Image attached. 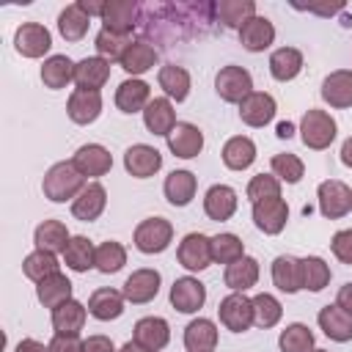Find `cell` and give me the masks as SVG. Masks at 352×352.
Instances as JSON below:
<instances>
[{
	"instance_id": "cell-22",
	"label": "cell",
	"mask_w": 352,
	"mask_h": 352,
	"mask_svg": "<svg viewBox=\"0 0 352 352\" xmlns=\"http://www.w3.org/2000/svg\"><path fill=\"white\" fill-rule=\"evenodd\" d=\"M322 99L336 107L346 110L352 107V69H336L322 80Z\"/></svg>"
},
{
	"instance_id": "cell-30",
	"label": "cell",
	"mask_w": 352,
	"mask_h": 352,
	"mask_svg": "<svg viewBox=\"0 0 352 352\" xmlns=\"http://www.w3.org/2000/svg\"><path fill=\"white\" fill-rule=\"evenodd\" d=\"M195 190H198V179L190 170H170L162 184V192L170 206H187L195 198Z\"/></svg>"
},
{
	"instance_id": "cell-15",
	"label": "cell",
	"mask_w": 352,
	"mask_h": 352,
	"mask_svg": "<svg viewBox=\"0 0 352 352\" xmlns=\"http://www.w3.org/2000/svg\"><path fill=\"white\" fill-rule=\"evenodd\" d=\"M124 168L135 179H148L162 168V154L148 143H135L124 151Z\"/></svg>"
},
{
	"instance_id": "cell-9",
	"label": "cell",
	"mask_w": 352,
	"mask_h": 352,
	"mask_svg": "<svg viewBox=\"0 0 352 352\" xmlns=\"http://www.w3.org/2000/svg\"><path fill=\"white\" fill-rule=\"evenodd\" d=\"M52 47V36L44 25L38 22H22L14 30V50L22 58H44Z\"/></svg>"
},
{
	"instance_id": "cell-34",
	"label": "cell",
	"mask_w": 352,
	"mask_h": 352,
	"mask_svg": "<svg viewBox=\"0 0 352 352\" xmlns=\"http://www.w3.org/2000/svg\"><path fill=\"white\" fill-rule=\"evenodd\" d=\"M220 157H223V165H226V168H231V170H245V168H250V165L256 162V143H253V138H248V135H234V138L226 140Z\"/></svg>"
},
{
	"instance_id": "cell-39",
	"label": "cell",
	"mask_w": 352,
	"mask_h": 352,
	"mask_svg": "<svg viewBox=\"0 0 352 352\" xmlns=\"http://www.w3.org/2000/svg\"><path fill=\"white\" fill-rule=\"evenodd\" d=\"M36 297H38V302L44 308L52 311L60 302L72 300V280L63 272H55V275H50V278H44V280L36 283Z\"/></svg>"
},
{
	"instance_id": "cell-17",
	"label": "cell",
	"mask_w": 352,
	"mask_h": 352,
	"mask_svg": "<svg viewBox=\"0 0 352 352\" xmlns=\"http://www.w3.org/2000/svg\"><path fill=\"white\" fill-rule=\"evenodd\" d=\"M102 113V91H82V88H74L69 102H66V116L69 121L85 126V124H94Z\"/></svg>"
},
{
	"instance_id": "cell-54",
	"label": "cell",
	"mask_w": 352,
	"mask_h": 352,
	"mask_svg": "<svg viewBox=\"0 0 352 352\" xmlns=\"http://www.w3.org/2000/svg\"><path fill=\"white\" fill-rule=\"evenodd\" d=\"M85 352H116V346L107 336H88L85 338Z\"/></svg>"
},
{
	"instance_id": "cell-47",
	"label": "cell",
	"mask_w": 352,
	"mask_h": 352,
	"mask_svg": "<svg viewBox=\"0 0 352 352\" xmlns=\"http://www.w3.org/2000/svg\"><path fill=\"white\" fill-rule=\"evenodd\" d=\"M278 346H280V352H311L314 349V333L308 330V324L292 322L280 330Z\"/></svg>"
},
{
	"instance_id": "cell-7",
	"label": "cell",
	"mask_w": 352,
	"mask_h": 352,
	"mask_svg": "<svg viewBox=\"0 0 352 352\" xmlns=\"http://www.w3.org/2000/svg\"><path fill=\"white\" fill-rule=\"evenodd\" d=\"M217 316H220V324L231 333H245L250 330L253 324V300L245 297L242 292H231L228 297L220 300L217 305Z\"/></svg>"
},
{
	"instance_id": "cell-46",
	"label": "cell",
	"mask_w": 352,
	"mask_h": 352,
	"mask_svg": "<svg viewBox=\"0 0 352 352\" xmlns=\"http://www.w3.org/2000/svg\"><path fill=\"white\" fill-rule=\"evenodd\" d=\"M242 256H245V242H242L236 234L223 231V234H214V236H212V261L228 267V264L239 261Z\"/></svg>"
},
{
	"instance_id": "cell-23",
	"label": "cell",
	"mask_w": 352,
	"mask_h": 352,
	"mask_svg": "<svg viewBox=\"0 0 352 352\" xmlns=\"http://www.w3.org/2000/svg\"><path fill=\"white\" fill-rule=\"evenodd\" d=\"M157 58H160V55H157V47H154L151 41L135 38V41L126 47V52L121 55L118 66H121L129 77H140V74H146L148 69H154Z\"/></svg>"
},
{
	"instance_id": "cell-50",
	"label": "cell",
	"mask_w": 352,
	"mask_h": 352,
	"mask_svg": "<svg viewBox=\"0 0 352 352\" xmlns=\"http://www.w3.org/2000/svg\"><path fill=\"white\" fill-rule=\"evenodd\" d=\"M270 168H272V176H278L280 182H286V184H297L302 176H305V165H302V160L297 157V154H275L272 160H270Z\"/></svg>"
},
{
	"instance_id": "cell-14",
	"label": "cell",
	"mask_w": 352,
	"mask_h": 352,
	"mask_svg": "<svg viewBox=\"0 0 352 352\" xmlns=\"http://www.w3.org/2000/svg\"><path fill=\"white\" fill-rule=\"evenodd\" d=\"M165 140H168L170 154L179 157V160H192L204 148V132L195 124H190V121H179Z\"/></svg>"
},
{
	"instance_id": "cell-1",
	"label": "cell",
	"mask_w": 352,
	"mask_h": 352,
	"mask_svg": "<svg viewBox=\"0 0 352 352\" xmlns=\"http://www.w3.org/2000/svg\"><path fill=\"white\" fill-rule=\"evenodd\" d=\"M85 184H88V182H85V176L77 170V165H74L72 160H66V162H55V165L44 173V179H41V192H44V198L52 201V204H66V201H74Z\"/></svg>"
},
{
	"instance_id": "cell-26",
	"label": "cell",
	"mask_w": 352,
	"mask_h": 352,
	"mask_svg": "<svg viewBox=\"0 0 352 352\" xmlns=\"http://www.w3.org/2000/svg\"><path fill=\"white\" fill-rule=\"evenodd\" d=\"M275 41V25L267 19V16H253L248 19L242 28H239V44L248 50V52H264L270 50Z\"/></svg>"
},
{
	"instance_id": "cell-28",
	"label": "cell",
	"mask_w": 352,
	"mask_h": 352,
	"mask_svg": "<svg viewBox=\"0 0 352 352\" xmlns=\"http://www.w3.org/2000/svg\"><path fill=\"white\" fill-rule=\"evenodd\" d=\"M85 319H88V308L74 297L52 308V330L60 336H80V330L85 327Z\"/></svg>"
},
{
	"instance_id": "cell-36",
	"label": "cell",
	"mask_w": 352,
	"mask_h": 352,
	"mask_svg": "<svg viewBox=\"0 0 352 352\" xmlns=\"http://www.w3.org/2000/svg\"><path fill=\"white\" fill-rule=\"evenodd\" d=\"M69 239H72V234H69L66 223H60V220H44L33 231L36 250H47V253H63Z\"/></svg>"
},
{
	"instance_id": "cell-32",
	"label": "cell",
	"mask_w": 352,
	"mask_h": 352,
	"mask_svg": "<svg viewBox=\"0 0 352 352\" xmlns=\"http://www.w3.org/2000/svg\"><path fill=\"white\" fill-rule=\"evenodd\" d=\"M74 60L69 55H50L41 63V82L50 91H60L69 82H74Z\"/></svg>"
},
{
	"instance_id": "cell-59",
	"label": "cell",
	"mask_w": 352,
	"mask_h": 352,
	"mask_svg": "<svg viewBox=\"0 0 352 352\" xmlns=\"http://www.w3.org/2000/svg\"><path fill=\"white\" fill-rule=\"evenodd\" d=\"M341 162H344L346 168H352V135L341 143Z\"/></svg>"
},
{
	"instance_id": "cell-25",
	"label": "cell",
	"mask_w": 352,
	"mask_h": 352,
	"mask_svg": "<svg viewBox=\"0 0 352 352\" xmlns=\"http://www.w3.org/2000/svg\"><path fill=\"white\" fill-rule=\"evenodd\" d=\"M236 204H239L236 190L228 187V184H212L206 190V195H204V212H206L209 220H217V223L234 217Z\"/></svg>"
},
{
	"instance_id": "cell-52",
	"label": "cell",
	"mask_w": 352,
	"mask_h": 352,
	"mask_svg": "<svg viewBox=\"0 0 352 352\" xmlns=\"http://www.w3.org/2000/svg\"><path fill=\"white\" fill-rule=\"evenodd\" d=\"M330 250L341 264H352V228H341L330 239Z\"/></svg>"
},
{
	"instance_id": "cell-48",
	"label": "cell",
	"mask_w": 352,
	"mask_h": 352,
	"mask_svg": "<svg viewBox=\"0 0 352 352\" xmlns=\"http://www.w3.org/2000/svg\"><path fill=\"white\" fill-rule=\"evenodd\" d=\"M302 261V289L308 292H322L330 283V264L322 256H305Z\"/></svg>"
},
{
	"instance_id": "cell-18",
	"label": "cell",
	"mask_w": 352,
	"mask_h": 352,
	"mask_svg": "<svg viewBox=\"0 0 352 352\" xmlns=\"http://www.w3.org/2000/svg\"><path fill=\"white\" fill-rule=\"evenodd\" d=\"M104 206H107V190H104V184L88 182L80 190V195L72 201V214L77 220H82V223H94L104 212Z\"/></svg>"
},
{
	"instance_id": "cell-29",
	"label": "cell",
	"mask_w": 352,
	"mask_h": 352,
	"mask_svg": "<svg viewBox=\"0 0 352 352\" xmlns=\"http://www.w3.org/2000/svg\"><path fill=\"white\" fill-rule=\"evenodd\" d=\"M124 302H126L124 292L104 286V289H96L88 297V314L99 322H110V319H118L124 314Z\"/></svg>"
},
{
	"instance_id": "cell-31",
	"label": "cell",
	"mask_w": 352,
	"mask_h": 352,
	"mask_svg": "<svg viewBox=\"0 0 352 352\" xmlns=\"http://www.w3.org/2000/svg\"><path fill=\"white\" fill-rule=\"evenodd\" d=\"M272 283L286 294H297L302 289V261L289 253L278 256L272 261Z\"/></svg>"
},
{
	"instance_id": "cell-44",
	"label": "cell",
	"mask_w": 352,
	"mask_h": 352,
	"mask_svg": "<svg viewBox=\"0 0 352 352\" xmlns=\"http://www.w3.org/2000/svg\"><path fill=\"white\" fill-rule=\"evenodd\" d=\"M280 316H283V305H280V300L275 294L258 292L253 297V324L267 330V327H275L280 322Z\"/></svg>"
},
{
	"instance_id": "cell-41",
	"label": "cell",
	"mask_w": 352,
	"mask_h": 352,
	"mask_svg": "<svg viewBox=\"0 0 352 352\" xmlns=\"http://www.w3.org/2000/svg\"><path fill=\"white\" fill-rule=\"evenodd\" d=\"M88 25H91V16L80 8V3H69L58 14V30L66 41H80L88 33Z\"/></svg>"
},
{
	"instance_id": "cell-55",
	"label": "cell",
	"mask_w": 352,
	"mask_h": 352,
	"mask_svg": "<svg viewBox=\"0 0 352 352\" xmlns=\"http://www.w3.org/2000/svg\"><path fill=\"white\" fill-rule=\"evenodd\" d=\"M336 305H341L346 314H352V280L344 283V286L338 289V294H336Z\"/></svg>"
},
{
	"instance_id": "cell-21",
	"label": "cell",
	"mask_w": 352,
	"mask_h": 352,
	"mask_svg": "<svg viewBox=\"0 0 352 352\" xmlns=\"http://www.w3.org/2000/svg\"><path fill=\"white\" fill-rule=\"evenodd\" d=\"M316 322H319L322 333H324L330 341H336V344H346V341H352V314H346L341 305L333 302V305L319 308Z\"/></svg>"
},
{
	"instance_id": "cell-45",
	"label": "cell",
	"mask_w": 352,
	"mask_h": 352,
	"mask_svg": "<svg viewBox=\"0 0 352 352\" xmlns=\"http://www.w3.org/2000/svg\"><path fill=\"white\" fill-rule=\"evenodd\" d=\"M132 41H135L132 36H121V33H113V30L102 28V30L96 33V38H94V47H96V55H99V58H104V60H110V63H118L121 55L126 52V47H129Z\"/></svg>"
},
{
	"instance_id": "cell-6",
	"label": "cell",
	"mask_w": 352,
	"mask_h": 352,
	"mask_svg": "<svg viewBox=\"0 0 352 352\" xmlns=\"http://www.w3.org/2000/svg\"><path fill=\"white\" fill-rule=\"evenodd\" d=\"M176 258L184 270L190 272H201L212 264V236L201 234V231H190L182 236L179 248H176Z\"/></svg>"
},
{
	"instance_id": "cell-57",
	"label": "cell",
	"mask_w": 352,
	"mask_h": 352,
	"mask_svg": "<svg viewBox=\"0 0 352 352\" xmlns=\"http://www.w3.org/2000/svg\"><path fill=\"white\" fill-rule=\"evenodd\" d=\"M16 352H50V344H41L36 338H22L16 344Z\"/></svg>"
},
{
	"instance_id": "cell-20",
	"label": "cell",
	"mask_w": 352,
	"mask_h": 352,
	"mask_svg": "<svg viewBox=\"0 0 352 352\" xmlns=\"http://www.w3.org/2000/svg\"><path fill=\"white\" fill-rule=\"evenodd\" d=\"M132 341H138L151 352H160L170 341V324L162 316H143L132 327Z\"/></svg>"
},
{
	"instance_id": "cell-3",
	"label": "cell",
	"mask_w": 352,
	"mask_h": 352,
	"mask_svg": "<svg viewBox=\"0 0 352 352\" xmlns=\"http://www.w3.org/2000/svg\"><path fill=\"white\" fill-rule=\"evenodd\" d=\"M132 242L140 253L146 256H154V253H162L168 250V245L173 242V226L170 220L165 217H146L135 226V234H132Z\"/></svg>"
},
{
	"instance_id": "cell-40",
	"label": "cell",
	"mask_w": 352,
	"mask_h": 352,
	"mask_svg": "<svg viewBox=\"0 0 352 352\" xmlns=\"http://www.w3.org/2000/svg\"><path fill=\"white\" fill-rule=\"evenodd\" d=\"M63 264L74 272H88L96 267V248L88 236H72L66 250H63Z\"/></svg>"
},
{
	"instance_id": "cell-37",
	"label": "cell",
	"mask_w": 352,
	"mask_h": 352,
	"mask_svg": "<svg viewBox=\"0 0 352 352\" xmlns=\"http://www.w3.org/2000/svg\"><path fill=\"white\" fill-rule=\"evenodd\" d=\"M223 283L231 289V292H248L258 283V261L253 256H242L239 261L228 264L226 272H223Z\"/></svg>"
},
{
	"instance_id": "cell-8",
	"label": "cell",
	"mask_w": 352,
	"mask_h": 352,
	"mask_svg": "<svg viewBox=\"0 0 352 352\" xmlns=\"http://www.w3.org/2000/svg\"><path fill=\"white\" fill-rule=\"evenodd\" d=\"M140 3L135 0H107L104 14H102V28L121 33V36H132V30L140 25Z\"/></svg>"
},
{
	"instance_id": "cell-5",
	"label": "cell",
	"mask_w": 352,
	"mask_h": 352,
	"mask_svg": "<svg viewBox=\"0 0 352 352\" xmlns=\"http://www.w3.org/2000/svg\"><path fill=\"white\" fill-rule=\"evenodd\" d=\"M319 198V212L327 220H341L344 214L352 212V190L341 179H327L316 187Z\"/></svg>"
},
{
	"instance_id": "cell-49",
	"label": "cell",
	"mask_w": 352,
	"mask_h": 352,
	"mask_svg": "<svg viewBox=\"0 0 352 352\" xmlns=\"http://www.w3.org/2000/svg\"><path fill=\"white\" fill-rule=\"evenodd\" d=\"M126 264V248L116 239H107L96 248V270L102 275H113Z\"/></svg>"
},
{
	"instance_id": "cell-42",
	"label": "cell",
	"mask_w": 352,
	"mask_h": 352,
	"mask_svg": "<svg viewBox=\"0 0 352 352\" xmlns=\"http://www.w3.org/2000/svg\"><path fill=\"white\" fill-rule=\"evenodd\" d=\"M214 11H217V19L226 28L239 30L248 19L256 16V3L253 0H220V3H214Z\"/></svg>"
},
{
	"instance_id": "cell-19",
	"label": "cell",
	"mask_w": 352,
	"mask_h": 352,
	"mask_svg": "<svg viewBox=\"0 0 352 352\" xmlns=\"http://www.w3.org/2000/svg\"><path fill=\"white\" fill-rule=\"evenodd\" d=\"M151 102V85L140 77H126L116 88V107L121 113H143Z\"/></svg>"
},
{
	"instance_id": "cell-61",
	"label": "cell",
	"mask_w": 352,
	"mask_h": 352,
	"mask_svg": "<svg viewBox=\"0 0 352 352\" xmlns=\"http://www.w3.org/2000/svg\"><path fill=\"white\" fill-rule=\"evenodd\" d=\"M311 352H330V349H311Z\"/></svg>"
},
{
	"instance_id": "cell-56",
	"label": "cell",
	"mask_w": 352,
	"mask_h": 352,
	"mask_svg": "<svg viewBox=\"0 0 352 352\" xmlns=\"http://www.w3.org/2000/svg\"><path fill=\"white\" fill-rule=\"evenodd\" d=\"M77 3H80V8L88 16H102L104 14V6H107V0H77Z\"/></svg>"
},
{
	"instance_id": "cell-24",
	"label": "cell",
	"mask_w": 352,
	"mask_h": 352,
	"mask_svg": "<svg viewBox=\"0 0 352 352\" xmlns=\"http://www.w3.org/2000/svg\"><path fill=\"white\" fill-rule=\"evenodd\" d=\"M143 124H146V129H148L151 135L168 138L170 129L179 124V121H176L173 102H170L168 96H154V99L146 104V110H143Z\"/></svg>"
},
{
	"instance_id": "cell-38",
	"label": "cell",
	"mask_w": 352,
	"mask_h": 352,
	"mask_svg": "<svg viewBox=\"0 0 352 352\" xmlns=\"http://www.w3.org/2000/svg\"><path fill=\"white\" fill-rule=\"evenodd\" d=\"M302 72V52L297 47H278L270 55V74L278 82H289Z\"/></svg>"
},
{
	"instance_id": "cell-10",
	"label": "cell",
	"mask_w": 352,
	"mask_h": 352,
	"mask_svg": "<svg viewBox=\"0 0 352 352\" xmlns=\"http://www.w3.org/2000/svg\"><path fill=\"white\" fill-rule=\"evenodd\" d=\"M168 297H170V305L179 314H195L206 302V286L192 275H182V278L173 280Z\"/></svg>"
},
{
	"instance_id": "cell-33",
	"label": "cell",
	"mask_w": 352,
	"mask_h": 352,
	"mask_svg": "<svg viewBox=\"0 0 352 352\" xmlns=\"http://www.w3.org/2000/svg\"><path fill=\"white\" fill-rule=\"evenodd\" d=\"M157 82H160V88L165 91V96L170 99V102H184L187 96H190V72L184 69V66H176V63H165V66H160V72H157Z\"/></svg>"
},
{
	"instance_id": "cell-4",
	"label": "cell",
	"mask_w": 352,
	"mask_h": 352,
	"mask_svg": "<svg viewBox=\"0 0 352 352\" xmlns=\"http://www.w3.org/2000/svg\"><path fill=\"white\" fill-rule=\"evenodd\" d=\"M214 91H217V96L223 102L239 104L248 94H253V77H250V72L245 66L228 63L214 74Z\"/></svg>"
},
{
	"instance_id": "cell-27",
	"label": "cell",
	"mask_w": 352,
	"mask_h": 352,
	"mask_svg": "<svg viewBox=\"0 0 352 352\" xmlns=\"http://www.w3.org/2000/svg\"><path fill=\"white\" fill-rule=\"evenodd\" d=\"M107 80H110V60H104L99 55H88V58L77 60V66H74V85L77 88L99 91Z\"/></svg>"
},
{
	"instance_id": "cell-13",
	"label": "cell",
	"mask_w": 352,
	"mask_h": 352,
	"mask_svg": "<svg viewBox=\"0 0 352 352\" xmlns=\"http://www.w3.org/2000/svg\"><path fill=\"white\" fill-rule=\"evenodd\" d=\"M72 162L77 165V170L85 176V179H99L104 173H110L113 168V154L102 146V143H85L74 151Z\"/></svg>"
},
{
	"instance_id": "cell-11",
	"label": "cell",
	"mask_w": 352,
	"mask_h": 352,
	"mask_svg": "<svg viewBox=\"0 0 352 352\" xmlns=\"http://www.w3.org/2000/svg\"><path fill=\"white\" fill-rule=\"evenodd\" d=\"M160 283H162V275L157 272V270H151V267H140V270H135L126 280H124V297H126V302H132V305H143V302H151L154 297H157V292H160Z\"/></svg>"
},
{
	"instance_id": "cell-16",
	"label": "cell",
	"mask_w": 352,
	"mask_h": 352,
	"mask_svg": "<svg viewBox=\"0 0 352 352\" xmlns=\"http://www.w3.org/2000/svg\"><path fill=\"white\" fill-rule=\"evenodd\" d=\"M286 220H289V206L283 198H264L253 204V223L258 231L275 236L286 228Z\"/></svg>"
},
{
	"instance_id": "cell-43",
	"label": "cell",
	"mask_w": 352,
	"mask_h": 352,
	"mask_svg": "<svg viewBox=\"0 0 352 352\" xmlns=\"http://www.w3.org/2000/svg\"><path fill=\"white\" fill-rule=\"evenodd\" d=\"M22 272H25V278H30L33 283H38V280H44V278L60 272V264H58V256H55V253L33 250V253H28V256L22 258Z\"/></svg>"
},
{
	"instance_id": "cell-12",
	"label": "cell",
	"mask_w": 352,
	"mask_h": 352,
	"mask_svg": "<svg viewBox=\"0 0 352 352\" xmlns=\"http://www.w3.org/2000/svg\"><path fill=\"white\" fill-rule=\"evenodd\" d=\"M275 110H278L275 96L267 94V91H253V94H248L239 102V118H242V124L256 126V129L258 126H267L275 118Z\"/></svg>"
},
{
	"instance_id": "cell-35",
	"label": "cell",
	"mask_w": 352,
	"mask_h": 352,
	"mask_svg": "<svg viewBox=\"0 0 352 352\" xmlns=\"http://www.w3.org/2000/svg\"><path fill=\"white\" fill-rule=\"evenodd\" d=\"M184 346L187 352H214L217 346V324L206 316L192 319L184 327Z\"/></svg>"
},
{
	"instance_id": "cell-51",
	"label": "cell",
	"mask_w": 352,
	"mask_h": 352,
	"mask_svg": "<svg viewBox=\"0 0 352 352\" xmlns=\"http://www.w3.org/2000/svg\"><path fill=\"white\" fill-rule=\"evenodd\" d=\"M248 198L253 204L264 201V198H280V179L272 176V173H256L250 182H248Z\"/></svg>"
},
{
	"instance_id": "cell-53",
	"label": "cell",
	"mask_w": 352,
	"mask_h": 352,
	"mask_svg": "<svg viewBox=\"0 0 352 352\" xmlns=\"http://www.w3.org/2000/svg\"><path fill=\"white\" fill-rule=\"evenodd\" d=\"M50 352H85V341H80V336L55 333L52 341H50Z\"/></svg>"
},
{
	"instance_id": "cell-60",
	"label": "cell",
	"mask_w": 352,
	"mask_h": 352,
	"mask_svg": "<svg viewBox=\"0 0 352 352\" xmlns=\"http://www.w3.org/2000/svg\"><path fill=\"white\" fill-rule=\"evenodd\" d=\"M118 352H151V349H146V346H140L138 341H126V344H124V346H121Z\"/></svg>"
},
{
	"instance_id": "cell-2",
	"label": "cell",
	"mask_w": 352,
	"mask_h": 352,
	"mask_svg": "<svg viewBox=\"0 0 352 352\" xmlns=\"http://www.w3.org/2000/svg\"><path fill=\"white\" fill-rule=\"evenodd\" d=\"M336 118L327 113V110H319V107H311L305 110L302 121H300V138L308 148L314 151H324L333 140H336Z\"/></svg>"
},
{
	"instance_id": "cell-58",
	"label": "cell",
	"mask_w": 352,
	"mask_h": 352,
	"mask_svg": "<svg viewBox=\"0 0 352 352\" xmlns=\"http://www.w3.org/2000/svg\"><path fill=\"white\" fill-rule=\"evenodd\" d=\"M275 135H278L280 140H289V138L294 135V124H292V121H280V124L275 126Z\"/></svg>"
}]
</instances>
